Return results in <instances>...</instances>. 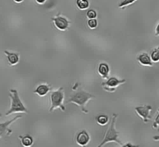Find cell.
<instances>
[{
  "instance_id": "17",
  "label": "cell",
  "mask_w": 159,
  "mask_h": 147,
  "mask_svg": "<svg viewBox=\"0 0 159 147\" xmlns=\"http://www.w3.org/2000/svg\"><path fill=\"white\" fill-rule=\"evenodd\" d=\"M158 53H159V48L158 47L155 48V49L152 50L151 51V59L153 62H158L159 61V56H158Z\"/></svg>"
},
{
  "instance_id": "9",
  "label": "cell",
  "mask_w": 159,
  "mask_h": 147,
  "mask_svg": "<svg viewBox=\"0 0 159 147\" xmlns=\"http://www.w3.org/2000/svg\"><path fill=\"white\" fill-rule=\"evenodd\" d=\"M75 141L79 146H85L89 143L90 136L86 131L82 130L81 132H78L77 135L75 137Z\"/></svg>"
},
{
  "instance_id": "12",
  "label": "cell",
  "mask_w": 159,
  "mask_h": 147,
  "mask_svg": "<svg viewBox=\"0 0 159 147\" xmlns=\"http://www.w3.org/2000/svg\"><path fill=\"white\" fill-rule=\"evenodd\" d=\"M51 90V86L48 84H40L36 87L35 90H34V93L40 97H44L49 93Z\"/></svg>"
},
{
  "instance_id": "16",
  "label": "cell",
  "mask_w": 159,
  "mask_h": 147,
  "mask_svg": "<svg viewBox=\"0 0 159 147\" xmlns=\"http://www.w3.org/2000/svg\"><path fill=\"white\" fill-rule=\"evenodd\" d=\"M96 122L99 125V126H105L106 125L108 124L109 122V117L107 115H99L96 117Z\"/></svg>"
},
{
  "instance_id": "25",
  "label": "cell",
  "mask_w": 159,
  "mask_h": 147,
  "mask_svg": "<svg viewBox=\"0 0 159 147\" xmlns=\"http://www.w3.org/2000/svg\"><path fill=\"white\" fill-rule=\"evenodd\" d=\"M1 117H2V114L0 113V118H1Z\"/></svg>"
},
{
  "instance_id": "20",
  "label": "cell",
  "mask_w": 159,
  "mask_h": 147,
  "mask_svg": "<svg viewBox=\"0 0 159 147\" xmlns=\"http://www.w3.org/2000/svg\"><path fill=\"white\" fill-rule=\"evenodd\" d=\"M86 16L89 19H96L97 17V12L94 9H89L87 12Z\"/></svg>"
},
{
  "instance_id": "11",
  "label": "cell",
  "mask_w": 159,
  "mask_h": 147,
  "mask_svg": "<svg viewBox=\"0 0 159 147\" xmlns=\"http://www.w3.org/2000/svg\"><path fill=\"white\" fill-rule=\"evenodd\" d=\"M5 55L7 58V62L9 65H16L20 62V54L16 52H11L6 50L4 51Z\"/></svg>"
},
{
  "instance_id": "5",
  "label": "cell",
  "mask_w": 159,
  "mask_h": 147,
  "mask_svg": "<svg viewBox=\"0 0 159 147\" xmlns=\"http://www.w3.org/2000/svg\"><path fill=\"white\" fill-rule=\"evenodd\" d=\"M126 79H120L116 77L107 78V81L102 83V87L104 90L110 93H113L116 91V88L121 84H124Z\"/></svg>"
},
{
  "instance_id": "14",
  "label": "cell",
  "mask_w": 159,
  "mask_h": 147,
  "mask_svg": "<svg viewBox=\"0 0 159 147\" xmlns=\"http://www.w3.org/2000/svg\"><path fill=\"white\" fill-rule=\"evenodd\" d=\"M19 138L20 139V141H21V144L25 147H30L33 145L34 143V139L32 138V136L29 135H24V136H21L20 135Z\"/></svg>"
},
{
  "instance_id": "7",
  "label": "cell",
  "mask_w": 159,
  "mask_h": 147,
  "mask_svg": "<svg viewBox=\"0 0 159 147\" xmlns=\"http://www.w3.org/2000/svg\"><path fill=\"white\" fill-rule=\"evenodd\" d=\"M53 23H54V26L57 28L59 31H66L68 27H69L70 24H71V22L68 20L65 17H62V16L58 15L55 17H52L51 18Z\"/></svg>"
},
{
  "instance_id": "23",
  "label": "cell",
  "mask_w": 159,
  "mask_h": 147,
  "mask_svg": "<svg viewBox=\"0 0 159 147\" xmlns=\"http://www.w3.org/2000/svg\"><path fill=\"white\" fill-rule=\"evenodd\" d=\"M155 35L158 36V24H157L156 28H155Z\"/></svg>"
},
{
  "instance_id": "3",
  "label": "cell",
  "mask_w": 159,
  "mask_h": 147,
  "mask_svg": "<svg viewBox=\"0 0 159 147\" xmlns=\"http://www.w3.org/2000/svg\"><path fill=\"white\" fill-rule=\"evenodd\" d=\"M117 118V115L116 114H113V117H112V121L110 123V127L107 129V132H106L105 137H104L103 140H102V143L99 144V147L103 146L104 145H106L108 143H116L117 144H119L120 146H122L123 144L120 142V140H119V132L116 130V127H115V124H116V119Z\"/></svg>"
},
{
  "instance_id": "10",
  "label": "cell",
  "mask_w": 159,
  "mask_h": 147,
  "mask_svg": "<svg viewBox=\"0 0 159 147\" xmlns=\"http://www.w3.org/2000/svg\"><path fill=\"white\" fill-rule=\"evenodd\" d=\"M137 60L140 65L143 66H153V62L151 59L150 55L148 53L143 52L137 57Z\"/></svg>"
},
{
  "instance_id": "6",
  "label": "cell",
  "mask_w": 159,
  "mask_h": 147,
  "mask_svg": "<svg viewBox=\"0 0 159 147\" xmlns=\"http://www.w3.org/2000/svg\"><path fill=\"white\" fill-rule=\"evenodd\" d=\"M134 111L137 113V115H138L140 118H142L144 123L148 122L151 120V118H152V117H151V112H152V106H139V107H135Z\"/></svg>"
},
{
  "instance_id": "1",
  "label": "cell",
  "mask_w": 159,
  "mask_h": 147,
  "mask_svg": "<svg viewBox=\"0 0 159 147\" xmlns=\"http://www.w3.org/2000/svg\"><path fill=\"white\" fill-rule=\"evenodd\" d=\"M93 98H95L94 95L91 94L82 89H78L77 91L71 95V97L68 99V102L76 104L80 107L82 112L87 114L89 111L86 109V104Z\"/></svg>"
},
{
  "instance_id": "22",
  "label": "cell",
  "mask_w": 159,
  "mask_h": 147,
  "mask_svg": "<svg viewBox=\"0 0 159 147\" xmlns=\"http://www.w3.org/2000/svg\"><path fill=\"white\" fill-rule=\"evenodd\" d=\"M47 0H35L36 2L37 3V4H40V5H42V4H44L45 2H46Z\"/></svg>"
},
{
  "instance_id": "21",
  "label": "cell",
  "mask_w": 159,
  "mask_h": 147,
  "mask_svg": "<svg viewBox=\"0 0 159 147\" xmlns=\"http://www.w3.org/2000/svg\"><path fill=\"white\" fill-rule=\"evenodd\" d=\"M158 115H158V111L156 113V116H155V119L153 122V127L155 128V129H158V122H159Z\"/></svg>"
},
{
  "instance_id": "4",
  "label": "cell",
  "mask_w": 159,
  "mask_h": 147,
  "mask_svg": "<svg viewBox=\"0 0 159 147\" xmlns=\"http://www.w3.org/2000/svg\"><path fill=\"white\" fill-rule=\"evenodd\" d=\"M64 100H65V93H64L63 87H60L58 90L51 92V107L49 111L52 112L57 108L61 109L62 111H65V107L64 106Z\"/></svg>"
},
{
  "instance_id": "2",
  "label": "cell",
  "mask_w": 159,
  "mask_h": 147,
  "mask_svg": "<svg viewBox=\"0 0 159 147\" xmlns=\"http://www.w3.org/2000/svg\"><path fill=\"white\" fill-rule=\"evenodd\" d=\"M9 97L11 99V106L9 110L6 113V116L14 113H28L27 109L20 100L17 90L11 89L9 90Z\"/></svg>"
},
{
  "instance_id": "24",
  "label": "cell",
  "mask_w": 159,
  "mask_h": 147,
  "mask_svg": "<svg viewBox=\"0 0 159 147\" xmlns=\"http://www.w3.org/2000/svg\"><path fill=\"white\" fill-rule=\"evenodd\" d=\"M13 1L15 2L16 3H21V2H23L24 0H13Z\"/></svg>"
},
{
  "instance_id": "18",
  "label": "cell",
  "mask_w": 159,
  "mask_h": 147,
  "mask_svg": "<svg viewBox=\"0 0 159 147\" xmlns=\"http://www.w3.org/2000/svg\"><path fill=\"white\" fill-rule=\"evenodd\" d=\"M137 1H138V0H123V1H121L120 2V4L118 5V7H119L120 9H124L127 6L134 4V3Z\"/></svg>"
},
{
  "instance_id": "15",
  "label": "cell",
  "mask_w": 159,
  "mask_h": 147,
  "mask_svg": "<svg viewBox=\"0 0 159 147\" xmlns=\"http://www.w3.org/2000/svg\"><path fill=\"white\" fill-rule=\"evenodd\" d=\"M75 4L78 9H79L80 10H85V9H89L90 6L89 0H76Z\"/></svg>"
},
{
  "instance_id": "8",
  "label": "cell",
  "mask_w": 159,
  "mask_h": 147,
  "mask_svg": "<svg viewBox=\"0 0 159 147\" xmlns=\"http://www.w3.org/2000/svg\"><path fill=\"white\" fill-rule=\"evenodd\" d=\"M22 115H16V117H14L13 118H12L9 121H6L4 123H0V139L3 138L6 135H9L12 134V130L9 129V126L14 122V121H17L19 118H21Z\"/></svg>"
},
{
  "instance_id": "13",
  "label": "cell",
  "mask_w": 159,
  "mask_h": 147,
  "mask_svg": "<svg viewBox=\"0 0 159 147\" xmlns=\"http://www.w3.org/2000/svg\"><path fill=\"white\" fill-rule=\"evenodd\" d=\"M98 73L103 79H107L110 74V66L106 62H101L98 66Z\"/></svg>"
},
{
  "instance_id": "19",
  "label": "cell",
  "mask_w": 159,
  "mask_h": 147,
  "mask_svg": "<svg viewBox=\"0 0 159 147\" xmlns=\"http://www.w3.org/2000/svg\"><path fill=\"white\" fill-rule=\"evenodd\" d=\"M88 26L90 29H95L97 27L98 22L96 19H89L88 20Z\"/></svg>"
}]
</instances>
